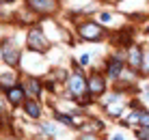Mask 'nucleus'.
I'll use <instances>...</instances> for the list:
<instances>
[{
  "instance_id": "16",
  "label": "nucleus",
  "mask_w": 149,
  "mask_h": 140,
  "mask_svg": "<svg viewBox=\"0 0 149 140\" xmlns=\"http://www.w3.org/2000/svg\"><path fill=\"white\" fill-rule=\"evenodd\" d=\"M71 119H74V125H71V129H78V132H82V127L89 123V116L82 114V112H71Z\"/></svg>"
},
{
  "instance_id": "21",
  "label": "nucleus",
  "mask_w": 149,
  "mask_h": 140,
  "mask_svg": "<svg viewBox=\"0 0 149 140\" xmlns=\"http://www.w3.org/2000/svg\"><path fill=\"white\" fill-rule=\"evenodd\" d=\"M138 125L149 127V110H143V114H141V123H138Z\"/></svg>"
},
{
  "instance_id": "1",
  "label": "nucleus",
  "mask_w": 149,
  "mask_h": 140,
  "mask_svg": "<svg viewBox=\"0 0 149 140\" xmlns=\"http://www.w3.org/2000/svg\"><path fill=\"white\" fill-rule=\"evenodd\" d=\"M76 33H78V37L82 41H89V43H97V41H104L106 39V26L102 22H93V19H84V22L78 24V28H76Z\"/></svg>"
},
{
  "instance_id": "23",
  "label": "nucleus",
  "mask_w": 149,
  "mask_h": 140,
  "mask_svg": "<svg viewBox=\"0 0 149 140\" xmlns=\"http://www.w3.org/2000/svg\"><path fill=\"white\" fill-rule=\"evenodd\" d=\"M15 0H2V4H13Z\"/></svg>"
},
{
  "instance_id": "19",
  "label": "nucleus",
  "mask_w": 149,
  "mask_h": 140,
  "mask_svg": "<svg viewBox=\"0 0 149 140\" xmlns=\"http://www.w3.org/2000/svg\"><path fill=\"white\" fill-rule=\"evenodd\" d=\"M141 71L149 78V50H145V58H143V69Z\"/></svg>"
},
{
  "instance_id": "25",
  "label": "nucleus",
  "mask_w": 149,
  "mask_h": 140,
  "mask_svg": "<svg viewBox=\"0 0 149 140\" xmlns=\"http://www.w3.org/2000/svg\"><path fill=\"white\" fill-rule=\"evenodd\" d=\"M145 35H147V37H149V24H147V28H145Z\"/></svg>"
},
{
  "instance_id": "17",
  "label": "nucleus",
  "mask_w": 149,
  "mask_h": 140,
  "mask_svg": "<svg viewBox=\"0 0 149 140\" xmlns=\"http://www.w3.org/2000/svg\"><path fill=\"white\" fill-rule=\"evenodd\" d=\"M54 121H58L61 125H65V127H71V125H74L71 112H58V110H56V112H54Z\"/></svg>"
},
{
  "instance_id": "6",
  "label": "nucleus",
  "mask_w": 149,
  "mask_h": 140,
  "mask_svg": "<svg viewBox=\"0 0 149 140\" xmlns=\"http://www.w3.org/2000/svg\"><path fill=\"white\" fill-rule=\"evenodd\" d=\"M106 76H108V80H119L123 78V73L127 71V63H125V56H119V54H112L108 60H106V67H104Z\"/></svg>"
},
{
  "instance_id": "9",
  "label": "nucleus",
  "mask_w": 149,
  "mask_h": 140,
  "mask_svg": "<svg viewBox=\"0 0 149 140\" xmlns=\"http://www.w3.org/2000/svg\"><path fill=\"white\" fill-rule=\"evenodd\" d=\"M143 58H145V50L141 45H134L132 43L127 48V54H125V63H127V69L134 71V73H141L143 69Z\"/></svg>"
},
{
  "instance_id": "7",
  "label": "nucleus",
  "mask_w": 149,
  "mask_h": 140,
  "mask_svg": "<svg viewBox=\"0 0 149 140\" xmlns=\"http://www.w3.org/2000/svg\"><path fill=\"white\" fill-rule=\"evenodd\" d=\"M2 95H4V99H7V103H11L13 108L24 106V101L28 99V93H26V89H24L22 82H17V84H13V86H9V89H4Z\"/></svg>"
},
{
  "instance_id": "11",
  "label": "nucleus",
  "mask_w": 149,
  "mask_h": 140,
  "mask_svg": "<svg viewBox=\"0 0 149 140\" xmlns=\"http://www.w3.org/2000/svg\"><path fill=\"white\" fill-rule=\"evenodd\" d=\"M56 123H58V121H56ZM56 123H54V121H41V123H39V132H41V136H43V138H48V136H52V138H61L65 132H63L61 127H56Z\"/></svg>"
},
{
  "instance_id": "3",
  "label": "nucleus",
  "mask_w": 149,
  "mask_h": 140,
  "mask_svg": "<svg viewBox=\"0 0 149 140\" xmlns=\"http://www.w3.org/2000/svg\"><path fill=\"white\" fill-rule=\"evenodd\" d=\"M0 58L7 67H13L17 69L19 63H22V52H19L15 39L11 37H2V43H0Z\"/></svg>"
},
{
  "instance_id": "4",
  "label": "nucleus",
  "mask_w": 149,
  "mask_h": 140,
  "mask_svg": "<svg viewBox=\"0 0 149 140\" xmlns=\"http://www.w3.org/2000/svg\"><path fill=\"white\" fill-rule=\"evenodd\" d=\"M65 86H67V95L71 99H80L82 95L89 93V76H84V71H74L67 78Z\"/></svg>"
},
{
  "instance_id": "8",
  "label": "nucleus",
  "mask_w": 149,
  "mask_h": 140,
  "mask_svg": "<svg viewBox=\"0 0 149 140\" xmlns=\"http://www.w3.org/2000/svg\"><path fill=\"white\" fill-rule=\"evenodd\" d=\"M106 80H108V76H106V71L102 73V71L93 69L89 73V93L93 97H102L108 89V84H106Z\"/></svg>"
},
{
  "instance_id": "5",
  "label": "nucleus",
  "mask_w": 149,
  "mask_h": 140,
  "mask_svg": "<svg viewBox=\"0 0 149 140\" xmlns=\"http://www.w3.org/2000/svg\"><path fill=\"white\" fill-rule=\"evenodd\" d=\"M26 9H30L39 17H48V15H56L61 9L58 0H26Z\"/></svg>"
},
{
  "instance_id": "2",
  "label": "nucleus",
  "mask_w": 149,
  "mask_h": 140,
  "mask_svg": "<svg viewBox=\"0 0 149 140\" xmlns=\"http://www.w3.org/2000/svg\"><path fill=\"white\" fill-rule=\"evenodd\" d=\"M26 48L33 54H45V52L52 48V43H50V39L45 37V33L39 26H30L28 35H26Z\"/></svg>"
},
{
  "instance_id": "15",
  "label": "nucleus",
  "mask_w": 149,
  "mask_h": 140,
  "mask_svg": "<svg viewBox=\"0 0 149 140\" xmlns=\"http://www.w3.org/2000/svg\"><path fill=\"white\" fill-rule=\"evenodd\" d=\"M104 132V123L97 121V119H89V123H86L84 127H82V134H102Z\"/></svg>"
},
{
  "instance_id": "13",
  "label": "nucleus",
  "mask_w": 149,
  "mask_h": 140,
  "mask_svg": "<svg viewBox=\"0 0 149 140\" xmlns=\"http://www.w3.org/2000/svg\"><path fill=\"white\" fill-rule=\"evenodd\" d=\"M17 84V73H15V69L11 67V69H4L2 73H0V89H9V86Z\"/></svg>"
},
{
  "instance_id": "14",
  "label": "nucleus",
  "mask_w": 149,
  "mask_h": 140,
  "mask_svg": "<svg viewBox=\"0 0 149 140\" xmlns=\"http://www.w3.org/2000/svg\"><path fill=\"white\" fill-rule=\"evenodd\" d=\"M104 108H106V114H108V116L119 119V116L123 114V108H125V103H123L121 99H115V101H108Z\"/></svg>"
},
{
  "instance_id": "10",
  "label": "nucleus",
  "mask_w": 149,
  "mask_h": 140,
  "mask_svg": "<svg viewBox=\"0 0 149 140\" xmlns=\"http://www.w3.org/2000/svg\"><path fill=\"white\" fill-rule=\"evenodd\" d=\"M24 89H26V93H28V97H35V99H39V95H41V91L45 89L43 86V82L39 80V78H35V76H26L24 78Z\"/></svg>"
},
{
  "instance_id": "24",
  "label": "nucleus",
  "mask_w": 149,
  "mask_h": 140,
  "mask_svg": "<svg viewBox=\"0 0 149 140\" xmlns=\"http://www.w3.org/2000/svg\"><path fill=\"white\" fill-rule=\"evenodd\" d=\"M145 99L149 101V86H147V91H145Z\"/></svg>"
},
{
  "instance_id": "22",
  "label": "nucleus",
  "mask_w": 149,
  "mask_h": 140,
  "mask_svg": "<svg viewBox=\"0 0 149 140\" xmlns=\"http://www.w3.org/2000/svg\"><path fill=\"white\" fill-rule=\"evenodd\" d=\"M89 63H91V54H86V52H82V54H80V65H82V67H86Z\"/></svg>"
},
{
  "instance_id": "20",
  "label": "nucleus",
  "mask_w": 149,
  "mask_h": 140,
  "mask_svg": "<svg viewBox=\"0 0 149 140\" xmlns=\"http://www.w3.org/2000/svg\"><path fill=\"white\" fill-rule=\"evenodd\" d=\"M97 17H100V22H102V24H110V22H112V15H110L108 11L100 13V15H97Z\"/></svg>"
},
{
  "instance_id": "18",
  "label": "nucleus",
  "mask_w": 149,
  "mask_h": 140,
  "mask_svg": "<svg viewBox=\"0 0 149 140\" xmlns=\"http://www.w3.org/2000/svg\"><path fill=\"white\" fill-rule=\"evenodd\" d=\"M134 136H136V138H141V140H149V127L136 125V127H134Z\"/></svg>"
},
{
  "instance_id": "12",
  "label": "nucleus",
  "mask_w": 149,
  "mask_h": 140,
  "mask_svg": "<svg viewBox=\"0 0 149 140\" xmlns=\"http://www.w3.org/2000/svg\"><path fill=\"white\" fill-rule=\"evenodd\" d=\"M22 108H24V114H26L28 119H33V121L41 119V106H39V101L35 99V97H28Z\"/></svg>"
}]
</instances>
